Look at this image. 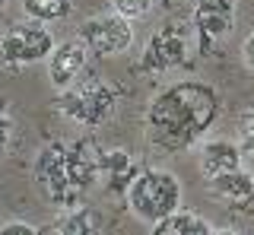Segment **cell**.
Listing matches in <instances>:
<instances>
[{"label":"cell","instance_id":"cell-1","mask_svg":"<svg viewBox=\"0 0 254 235\" xmlns=\"http://www.w3.org/2000/svg\"><path fill=\"white\" fill-rule=\"evenodd\" d=\"M219 118V92L203 80L165 86L146 108V143L159 156H178L197 146Z\"/></svg>","mask_w":254,"mask_h":235},{"label":"cell","instance_id":"cell-2","mask_svg":"<svg viewBox=\"0 0 254 235\" xmlns=\"http://www.w3.org/2000/svg\"><path fill=\"white\" fill-rule=\"evenodd\" d=\"M32 178H35L38 194L58 210H70L92 191L99 181L95 172V153L86 150V143H70V140H51L38 150L32 162Z\"/></svg>","mask_w":254,"mask_h":235},{"label":"cell","instance_id":"cell-3","mask_svg":"<svg viewBox=\"0 0 254 235\" xmlns=\"http://www.w3.org/2000/svg\"><path fill=\"white\" fill-rule=\"evenodd\" d=\"M124 197L140 223L153 226L181 207V181L165 169H143L130 178Z\"/></svg>","mask_w":254,"mask_h":235},{"label":"cell","instance_id":"cell-4","mask_svg":"<svg viewBox=\"0 0 254 235\" xmlns=\"http://www.w3.org/2000/svg\"><path fill=\"white\" fill-rule=\"evenodd\" d=\"M54 108L67 118V121L79 124V127H102L111 121L118 108V92L115 86L105 80H86V83H70L61 89Z\"/></svg>","mask_w":254,"mask_h":235},{"label":"cell","instance_id":"cell-5","mask_svg":"<svg viewBox=\"0 0 254 235\" xmlns=\"http://www.w3.org/2000/svg\"><path fill=\"white\" fill-rule=\"evenodd\" d=\"M76 38L83 42V48L95 54V58H115V54L130 51L133 45V26L130 19H124L121 13H95V16L83 19L76 29Z\"/></svg>","mask_w":254,"mask_h":235},{"label":"cell","instance_id":"cell-6","mask_svg":"<svg viewBox=\"0 0 254 235\" xmlns=\"http://www.w3.org/2000/svg\"><path fill=\"white\" fill-rule=\"evenodd\" d=\"M54 48V35L45 22H19V26L6 29V35L0 38V60L6 67H29L42 64Z\"/></svg>","mask_w":254,"mask_h":235},{"label":"cell","instance_id":"cell-7","mask_svg":"<svg viewBox=\"0 0 254 235\" xmlns=\"http://www.w3.org/2000/svg\"><path fill=\"white\" fill-rule=\"evenodd\" d=\"M188 51H190L188 35L175 26H165L156 35H149L146 48L140 54V70L143 73H169L188 60Z\"/></svg>","mask_w":254,"mask_h":235},{"label":"cell","instance_id":"cell-8","mask_svg":"<svg viewBox=\"0 0 254 235\" xmlns=\"http://www.w3.org/2000/svg\"><path fill=\"white\" fill-rule=\"evenodd\" d=\"M190 26L197 32L200 48L222 42L235 26V0H197L194 13H190Z\"/></svg>","mask_w":254,"mask_h":235},{"label":"cell","instance_id":"cell-9","mask_svg":"<svg viewBox=\"0 0 254 235\" xmlns=\"http://www.w3.org/2000/svg\"><path fill=\"white\" fill-rule=\"evenodd\" d=\"M86 58L89 51L83 48L79 38H67V42H54L51 54H48V80H51L58 89H67L70 83L79 80V73L86 70Z\"/></svg>","mask_w":254,"mask_h":235},{"label":"cell","instance_id":"cell-10","mask_svg":"<svg viewBox=\"0 0 254 235\" xmlns=\"http://www.w3.org/2000/svg\"><path fill=\"white\" fill-rule=\"evenodd\" d=\"M210 184V197L222 203L229 210H248L254 203V181H251V172H245L242 166L232 172H222L216 178H206Z\"/></svg>","mask_w":254,"mask_h":235},{"label":"cell","instance_id":"cell-11","mask_svg":"<svg viewBox=\"0 0 254 235\" xmlns=\"http://www.w3.org/2000/svg\"><path fill=\"white\" fill-rule=\"evenodd\" d=\"M95 172H99V181L102 187H105L108 194H124L127 191V184H130V178L137 175V162H133V156L130 153H124V150H102V153H95Z\"/></svg>","mask_w":254,"mask_h":235},{"label":"cell","instance_id":"cell-12","mask_svg":"<svg viewBox=\"0 0 254 235\" xmlns=\"http://www.w3.org/2000/svg\"><path fill=\"white\" fill-rule=\"evenodd\" d=\"M203 178H216L222 172H232L242 166V146L232 140H203L200 156H197Z\"/></svg>","mask_w":254,"mask_h":235},{"label":"cell","instance_id":"cell-13","mask_svg":"<svg viewBox=\"0 0 254 235\" xmlns=\"http://www.w3.org/2000/svg\"><path fill=\"white\" fill-rule=\"evenodd\" d=\"M42 232H58V235H95V232H102V216L95 213L92 207H86V203H76V207L64 210L61 219L51 226V229H42Z\"/></svg>","mask_w":254,"mask_h":235},{"label":"cell","instance_id":"cell-14","mask_svg":"<svg viewBox=\"0 0 254 235\" xmlns=\"http://www.w3.org/2000/svg\"><path fill=\"white\" fill-rule=\"evenodd\" d=\"M156 235H213V226L206 223L203 216L190 213V210H175V213H169L165 219H159V223L149 226Z\"/></svg>","mask_w":254,"mask_h":235},{"label":"cell","instance_id":"cell-15","mask_svg":"<svg viewBox=\"0 0 254 235\" xmlns=\"http://www.w3.org/2000/svg\"><path fill=\"white\" fill-rule=\"evenodd\" d=\"M22 13L32 22H61L73 13V0H22Z\"/></svg>","mask_w":254,"mask_h":235},{"label":"cell","instance_id":"cell-16","mask_svg":"<svg viewBox=\"0 0 254 235\" xmlns=\"http://www.w3.org/2000/svg\"><path fill=\"white\" fill-rule=\"evenodd\" d=\"M108 3H111V10L121 13L124 19H143L149 10H153L156 0H108Z\"/></svg>","mask_w":254,"mask_h":235},{"label":"cell","instance_id":"cell-17","mask_svg":"<svg viewBox=\"0 0 254 235\" xmlns=\"http://www.w3.org/2000/svg\"><path fill=\"white\" fill-rule=\"evenodd\" d=\"M238 143L254 156V108L242 112V118H238Z\"/></svg>","mask_w":254,"mask_h":235},{"label":"cell","instance_id":"cell-18","mask_svg":"<svg viewBox=\"0 0 254 235\" xmlns=\"http://www.w3.org/2000/svg\"><path fill=\"white\" fill-rule=\"evenodd\" d=\"M42 229H35L32 223H22V219H13V223H3L0 226V235H35Z\"/></svg>","mask_w":254,"mask_h":235},{"label":"cell","instance_id":"cell-19","mask_svg":"<svg viewBox=\"0 0 254 235\" xmlns=\"http://www.w3.org/2000/svg\"><path fill=\"white\" fill-rule=\"evenodd\" d=\"M10 137H13V121L0 112V156L6 153V146H10Z\"/></svg>","mask_w":254,"mask_h":235},{"label":"cell","instance_id":"cell-20","mask_svg":"<svg viewBox=\"0 0 254 235\" xmlns=\"http://www.w3.org/2000/svg\"><path fill=\"white\" fill-rule=\"evenodd\" d=\"M242 60H245V67L254 73V29L245 35V42H242Z\"/></svg>","mask_w":254,"mask_h":235},{"label":"cell","instance_id":"cell-21","mask_svg":"<svg viewBox=\"0 0 254 235\" xmlns=\"http://www.w3.org/2000/svg\"><path fill=\"white\" fill-rule=\"evenodd\" d=\"M6 3H10V0H0V10H3V6H6Z\"/></svg>","mask_w":254,"mask_h":235},{"label":"cell","instance_id":"cell-22","mask_svg":"<svg viewBox=\"0 0 254 235\" xmlns=\"http://www.w3.org/2000/svg\"><path fill=\"white\" fill-rule=\"evenodd\" d=\"M165 3H178V0H165Z\"/></svg>","mask_w":254,"mask_h":235},{"label":"cell","instance_id":"cell-23","mask_svg":"<svg viewBox=\"0 0 254 235\" xmlns=\"http://www.w3.org/2000/svg\"><path fill=\"white\" fill-rule=\"evenodd\" d=\"M251 181H254V172H251Z\"/></svg>","mask_w":254,"mask_h":235}]
</instances>
